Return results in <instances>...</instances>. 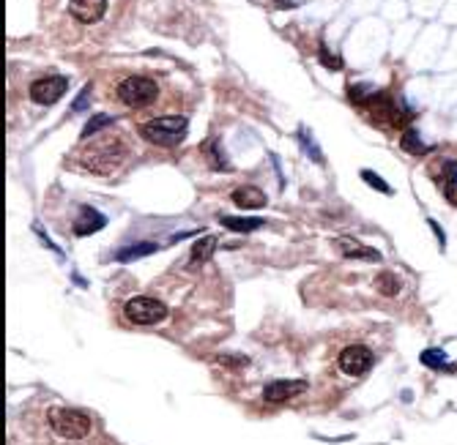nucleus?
<instances>
[{"label":"nucleus","mask_w":457,"mask_h":445,"mask_svg":"<svg viewBox=\"0 0 457 445\" xmlns=\"http://www.w3.org/2000/svg\"><path fill=\"white\" fill-rule=\"evenodd\" d=\"M126 159V142L120 137H105V140H93V145H88L82 151V167L96 175H110L115 167H120V162Z\"/></svg>","instance_id":"f257e3e1"},{"label":"nucleus","mask_w":457,"mask_h":445,"mask_svg":"<svg viewBox=\"0 0 457 445\" xmlns=\"http://www.w3.org/2000/svg\"><path fill=\"white\" fill-rule=\"evenodd\" d=\"M140 134H143L151 145L175 148L178 142L186 140V134H189V120H186L183 115H162V117H154V120L143 123Z\"/></svg>","instance_id":"f03ea898"},{"label":"nucleus","mask_w":457,"mask_h":445,"mask_svg":"<svg viewBox=\"0 0 457 445\" xmlns=\"http://www.w3.org/2000/svg\"><path fill=\"white\" fill-rule=\"evenodd\" d=\"M50 426L63 440H82L91 435V418L74 407H53L50 410Z\"/></svg>","instance_id":"7ed1b4c3"},{"label":"nucleus","mask_w":457,"mask_h":445,"mask_svg":"<svg viewBox=\"0 0 457 445\" xmlns=\"http://www.w3.org/2000/svg\"><path fill=\"white\" fill-rule=\"evenodd\" d=\"M123 317L132 325H159L168 320V306L151 295H134L123 303Z\"/></svg>","instance_id":"20e7f679"},{"label":"nucleus","mask_w":457,"mask_h":445,"mask_svg":"<svg viewBox=\"0 0 457 445\" xmlns=\"http://www.w3.org/2000/svg\"><path fill=\"white\" fill-rule=\"evenodd\" d=\"M159 96V85L151 79V77H143V74H134V77H126L120 85H118V99L132 107V110H143L148 104H154Z\"/></svg>","instance_id":"39448f33"},{"label":"nucleus","mask_w":457,"mask_h":445,"mask_svg":"<svg viewBox=\"0 0 457 445\" xmlns=\"http://www.w3.org/2000/svg\"><path fill=\"white\" fill-rule=\"evenodd\" d=\"M373 363H375V355H373V350L364 347V344H350V347H345L343 352H340V358H337L340 372L348 375V377H364V375L373 369Z\"/></svg>","instance_id":"423d86ee"},{"label":"nucleus","mask_w":457,"mask_h":445,"mask_svg":"<svg viewBox=\"0 0 457 445\" xmlns=\"http://www.w3.org/2000/svg\"><path fill=\"white\" fill-rule=\"evenodd\" d=\"M66 91H69V79L60 74H50V77H42L30 85V99L42 107H53L55 102L63 99Z\"/></svg>","instance_id":"0eeeda50"},{"label":"nucleus","mask_w":457,"mask_h":445,"mask_svg":"<svg viewBox=\"0 0 457 445\" xmlns=\"http://www.w3.org/2000/svg\"><path fill=\"white\" fill-rule=\"evenodd\" d=\"M304 390H307V380H271L263 388V399L269 404H283V401L304 393Z\"/></svg>","instance_id":"6e6552de"},{"label":"nucleus","mask_w":457,"mask_h":445,"mask_svg":"<svg viewBox=\"0 0 457 445\" xmlns=\"http://www.w3.org/2000/svg\"><path fill=\"white\" fill-rule=\"evenodd\" d=\"M105 11H107V0H69V14L82 25L99 22Z\"/></svg>","instance_id":"1a4fd4ad"},{"label":"nucleus","mask_w":457,"mask_h":445,"mask_svg":"<svg viewBox=\"0 0 457 445\" xmlns=\"http://www.w3.org/2000/svg\"><path fill=\"white\" fill-rule=\"evenodd\" d=\"M337 249H340V254L348 257V260H364V263H381V252L378 249H373V246H364L361 240H356V238H337Z\"/></svg>","instance_id":"9d476101"},{"label":"nucleus","mask_w":457,"mask_h":445,"mask_svg":"<svg viewBox=\"0 0 457 445\" xmlns=\"http://www.w3.org/2000/svg\"><path fill=\"white\" fill-rule=\"evenodd\" d=\"M105 224H107V216H105L102 211H96V208H91V205H82V208H80V216H77V222H74V232H77L80 238H85V235L99 232Z\"/></svg>","instance_id":"9b49d317"},{"label":"nucleus","mask_w":457,"mask_h":445,"mask_svg":"<svg viewBox=\"0 0 457 445\" xmlns=\"http://www.w3.org/2000/svg\"><path fill=\"white\" fill-rule=\"evenodd\" d=\"M233 202L241 208V211H252V208H263L269 200L266 194L258 189V186H238L233 191Z\"/></svg>","instance_id":"f8f14e48"},{"label":"nucleus","mask_w":457,"mask_h":445,"mask_svg":"<svg viewBox=\"0 0 457 445\" xmlns=\"http://www.w3.org/2000/svg\"><path fill=\"white\" fill-rule=\"evenodd\" d=\"M400 148L405 153H411V156H424V153H430L433 151V145L430 142H424L422 137H419V131L416 129H405L400 137Z\"/></svg>","instance_id":"ddd939ff"},{"label":"nucleus","mask_w":457,"mask_h":445,"mask_svg":"<svg viewBox=\"0 0 457 445\" xmlns=\"http://www.w3.org/2000/svg\"><path fill=\"white\" fill-rule=\"evenodd\" d=\"M219 222L225 224L228 229H233V232H252V229H260L263 227V219H258V216H222Z\"/></svg>","instance_id":"4468645a"},{"label":"nucleus","mask_w":457,"mask_h":445,"mask_svg":"<svg viewBox=\"0 0 457 445\" xmlns=\"http://www.w3.org/2000/svg\"><path fill=\"white\" fill-rule=\"evenodd\" d=\"M419 361H422L427 369H455V366L449 363V355H447L444 350H438V347L424 350V352L419 355Z\"/></svg>","instance_id":"2eb2a0df"},{"label":"nucleus","mask_w":457,"mask_h":445,"mask_svg":"<svg viewBox=\"0 0 457 445\" xmlns=\"http://www.w3.org/2000/svg\"><path fill=\"white\" fill-rule=\"evenodd\" d=\"M217 249V238L214 235H206L203 240H197L195 243V249H192V257H189V265H200V263H206L208 257H211V252Z\"/></svg>","instance_id":"dca6fc26"},{"label":"nucleus","mask_w":457,"mask_h":445,"mask_svg":"<svg viewBox=\"0 0 457 445\" xmlns=\"http://www.w3.org/2000/svg\"><path fill=\"white\" fill-rule=\"evenodd\" d=\"M203 151H206V156H208V162H211V167L214 169H219V172H230V162H228V156L222 153V148H219V142L217 140H211V142H206L203 145Z\"/></svg>","instance_id":"f3484780"},{"label":"nucleus","mask_w":457,"mask_h":445,"mask_svg":"<svg viewBox=\"0 0 457 445\" xmlns=\"http://www.w3.org/2000/svg\"><path fill=\"white\" fill-rule=\"evenodd\" d=\"M430 175L444 186V183H449V180H455L457 178V159H444V162H436L433 167H430Z\"/></svg>","instance_id":"a211bd4d"},{"label":"nucleus","mask_w":457,"mask_h":445,"mask_svg":"<svg viewBox=\"0 0 457 445\" xmlns=\"http://www.w3.org/2000/svg\"><path fill=\"white\" fill-rule=\"evenodd\" d=\"M154 252H156V243H137V246L120 249V252L115 254V260H118V263H132V260L145 257V254H154Z\"/></svg>","instance_id":"6ab92c4d"},{"label":"nucleus","mask_w":457,"mask_h":445,"mask_svg":"<svg viewBox=\"0 0 457 445\" xmlns=\"http://www.w3.org/2000/svg\"><path fill=\"white\" fill-rule=\"evenodd\" d=\"M375 287H378V292H384L386 298H395V295L400 292L402 281H400V276H395V274H389V271H384L381 276L375 278Z\"/></svg>","instance_id":"aec40b11"},{"label":"nucleus","mask_w":457,"mask_h":445,"mask_svg":"<svg viewBox=\"0 0 457 445\" xmlns=\"http://www.w3.org/2000/svg\"><path fill=\"white\" fill-rule=\"evenodd\" d=\"M298 140H301V148H304V153H307L310 159H315L318 164H323V162H326V159H323V153H321V148H318V142H315V137H312L304 126L298 129Z\"/></svg>","instance_id":"412c9836"},{"label":"nucleus","mask_w":457,"mask_h":445,"mask_svg":"<svg viewBox=\"0 0 457 445\" xmlns=\"http://www.w3.org/2000/svg\"><path fill=\"white\" fill-rule=\"evenodd\" d=\"M110 123H115L113 115H105V112H99V115H93L88 123H85V129H82V140H88L91 134H96V131H102V129H107Z\"/></svg>","instance_id":"4be33fe9"},{"label":"nucleus","mask_w":457,"mask_h":445,"mask_svg":"<svg viewBox=\"0 0 457 445\" xmlns=\"http://www.w3.org/2000/svg\"><path fill=\"white\" fill-rule=\"evenodd\" d=\"M361 180L367 183V186H373L375 191H381V194H386V197H392L395 194V189L381 178V175H375L373 169H361Z\"/></svg>","instance_id":"5701e85b"},{"label":"nucleus","mask_w":457,"mask_h":445,"mask_svg":"<svg viewBox=\"0 0 457 445\" xmlns=\"http://www.w3.org/2000/svg\"><path fill=\"white\" fill-rule=\"evenodd\" d=\"M375 93H378L375 85H367V82H361V85H350V99H353V104H367Z\"/></svg>","instance_id":"b1692460"},{"label":"nucleus","mask_w":457,"mask_h":445,"mask_svg":"<svg viewBox=\"0 0 457 445\" xmlns=\"http://www.w3.org/2000/svg\"><path fill=\"white\" fill-rule=\"evenodd\" d=\"M318 60H321L326 68H332V71H340V68H343V57L334 55L323 41H321V47H318Z\"/></svg>","instance_id":"393cba45"},{"label":"nucleus","mask_w":457,"mask_h":445,"mask_svg":"<svg viewBox=\"0 0 457 445\" xmlns=\"http://www.w3.org/2000/svg\"><path fill=\"white\" fill-rule=\"evenodd\" d=\"M91 93H93V85H85V88L80 91V96H77V102L71 104V115H77V112L88 110V104H91Z\"/></svg>","instance_id":"a878e982"},{"label":"nucleus","mask_w":457,"mask_h":445,"mask_svg":"<svg viewBox=\"0 0 457 445\" xmlns=\"http://www.w3.org/2000/svg\"><path fill=\"white\" fill-rule=\"evenodd\" d=\"M217 363H222V366H228V369H241V366L249 363V358H244V355H219Z\"/></svg>","instance_id":"bb28decb"},{"label":"nucleus","mask_w":457,"mask_h":445,"mask_svg":"<svg viewBox=\"0 0 457 445\" xmlns=\"http://www.w3.org/2000/svg\"><path fill=\"white\" fill-rule=\"evenodd\" d=\"M441 191H444L447 202L457 205V178H455V180H449V183H444V186H441Z\"/></svg>","instance_id":"cd10ccee"},{"label":"nucleus","mask_w":457,"mask_h":445,"mask_svg":"<svg viewBox=\"0 0 457 445\" xmlns=\"http://www.w3.org/2000/svg\"><path fill=\"white\" fill-rule=\"evenodd\" d=\"M430 229L436 232V238H438V243H441V249H444V246H447V235H444V229L438 227V222H433V219H430Z\"/></svg>","instance_id":"c85d7f7f"},{"label":"nucleus","mask_w":457,"mask_h":445,"mask_svg":"<svg viewBox=\"0 0 457 445\" xmlns=\"http://www.w3.org/2000/svg\"><path fill=\"white\" fill-rule=\"evenodd\" d=\"M274 3H287V0H274Z\"/></svg>","instance_id":"c756f323"}]
</instances>
